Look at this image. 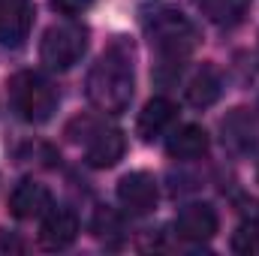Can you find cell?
Returning a JSON list of instances; mask_svg holds the SVG:
<instances>
[{"instance_id":"15","label":"cell","mask_w":259,"mask_h":256,"mask_svg":"<svg viewBox=\"0 0 259 256\" xmlns=\"http://www.w3.org/2000/svg\"><path fill=\"white\" fill-rule=\"evenodd\" d=\"M232 250L241 256H259V220H244L232 232Z\"/></svg>"},{"instance_id":"7","label":"cell","mask_w":259,"mask_h":256,"mask_svg":"<svg viewBox=\"0 0 259 256\" xmlns=\"http://www.w3.org/2000/svg\"><path fill=\"white\" fill-rule=\"evenodd\" d=\"M33 27V3L30 0H0V46L18 49Z\"/></svg>"},{"instance_id":"4","label":"cell","mask_w":259,"mask_h":256,"mask_svg":"<svg viewBox=\"0 0 259 256\" xmlns=\"http://www.w3.org/2000/svg\"><path fill=\"white\" fill-rule=\"evenodd\" d=\"M84 52H88V27H81L75 21L49 27L39 42V61L52 72H66L69 66L81 61Z\"/></svg>"},{"instance_id":"14","label":"cell","mask_w":259,"mask_h":256,"mask_svg":"<svg viewBox=\"0 0 259 256\" xmlns=\"http://www.w3.org/2000/svg\"><path fill=\"white\" fill-rule=\"evenodd\" d=\"M199 6H202V12H205L214 24L232 27V24H238V21L244 18L250 0H199Z\"/></svg>"},{"instance_id":"8","label":"cell","mask_w":259,"mask_h":256,"mask_svg":"<svg viewBox=\"0 0 259 256\" xmlns=\"http://www.w3.org/2000/svg\"><path fill=\"white\" fill-rule=\"evenodd\" d=\"M124 151H127V139H124L121 130L100 127V130H94V136L84 145V160L94 169H112L124 157Z\"/></svg>"},{"instance_id":"1","label":"cell","mask_w":259,"mask_h":256,"mask_svg":"<svg viewBox=\"0 0 259 256\" xmlns=\"http://www.w3.org/2000/svg\"><path fill=\"white\" fill-rule=\"evenodd\" d=\"M88 100L109 115H121L133 100V49L127 39H115L88 72Z\"/></svg>"},{"instance_id":"2","label":"cell","mask_w":259,"mask_h":256,"mask_svg":"<svg viewBox=\"0 0 259 256\" xmlns=\"http://www.w3.org/2000/svg\"><path fill=\"white\" fill-rule=\"evenodd\" d=\"M142 27L151 36V46L160 55V66L181 69V61L193 52L196 27L172 0H145L142 6Z\"/></svg>"},{"instance_id":"10","label":"cell","mask_w":259,"mask_h":256,"mask_svg":"<svg viewBox=\"0 0 259 256\" xmlns=\"http://www.w3.org/2000/svg\"><path fill=\"white\" fill-rule=\"evenodd\" d=\"M49 208H52V193L46 190L39 181H21V184H15V190L9 193V211L18 220L42 217Z\"/></svg>"},{"instance_id":"13","label":"cell","mask_w":259,"mask_h":256,"mask_svg":"<svg viewBox=\"0 0 259 256\" xmlns=\"http://www.w3.org/2000/svg\"><path fill=\"white\" fill-rule=\"evenodd\" d=\"M220 94H223V78H220V72L214 66H202L187 84V100L196 109H205V106L217 103Z\"/></svg>"},{"instance_id":"11","label":"cell","mask_w":259,"mask_h":256,"mask_svg":"<svg viewBox=\"0 0 259 256\" xmlns=\"http://www.w3.org/2000/svg\"><path fill=\"white\" fill-rule=\"evenodd\" d=\"M166 151L172 160H199L208 151V133L199 124H184L181 130H175L169 136Z\"/></svg>"},{"instance_id":"12","label":"cell","mask_w":259,"mask_h":256,"mask_svg":"<svg viewBox=\"0 0 259 256\" xmlns=\"http://www.w3.org/2000/svg\"><path fill=\"white\" fill-rule=\"evenodd\" d=\"M175 121V103L172 100H166V97H154V100H148L145 103V109H142V115H139V136L142 139H157L160 133H166L169 124Z\"/></svg>"},{"instance_id":"9","label":"cell","mask_w":259,"mask_h":256,"mask_svg":"<svg viewBox=\"0 0 259 256\" xmlns=\"http://www.w3.org/2000/svg\"><path fill=\"white\" fill-rule=\"evenodd\" d=\"M78 238V217H75V211H69V208H49L46 214H42V226H39V241H42V247H49V250H64L69 247L72 241Z\"/></svg>"},{"instance_id":"16","label":"cell","mask_w":259,"mask_h":256,"mask_svg":"<svg viewBox=\"0 0 259 256\" xmlns=\"http://www.w3.org/2000/svg\"><path fill=\"white\" fill-rule=\"evenodd\" d=\"M121 232H124V220H121L115 211H109V208L97 211V217H94V235H97L100 241H109V244H112V238L121 235Z\"/></svg>"},{"instance_id":"5","label":"cell","mask_w":259,"mask_h":256,"mask_svg":"<svg viewBox=\"0 0 259 256\" xmlns=\"http://www.w3.org/2000/svg\"><path fill=\"white\" fill-rule=\"evenodd\" d=\"M157 199H160V187L151 172H130L118 181V202L127 214L136 217L151 214L157 208Z\"/></svg>"},{"instance_id":"6","label":"cell","mask_w":259,"mask_h":256,"mask_svg":"<svg viewBox=\"0 0 259 256\" xmlns=\"http://www.w3.org/2000/svg\"><path fill=\"white\" fill-rule=\"evenodd\" d=\"M217 211L208 205V202H193V205H184L175 217V235L181 241H190V244H202L208 238H214L217 232Z\"/></svg>"},{"instance_id":"3","label":"cell","mask_w":259,"mask_h":256,"mask_svg":"<svg viewBox=\"0 0 259 256\" xmlns=\"http://www.w3.org/2000/svg\"><path fill=\"white\" fill-rule=\"evenodd\" d=\"M9 103H12V109L18 112L21 121L46 124L58 112L61 97H58V88L46 75L24 69V72H15L9 78Z\"/></svg>"},{"instance_id":"17","label":"cell","mask_w":259,"mask_h":256,"mask_svg":"<svg viewBox=\"0 0 259 256\" xmlns=\"http://www.w3.org/2000/svg\"><path fill=\"white\" fill-rule=\"evenodd\" d=\"M61 15H78V12H84L94 0H49Z\"/></svg>"}]
</instances>
